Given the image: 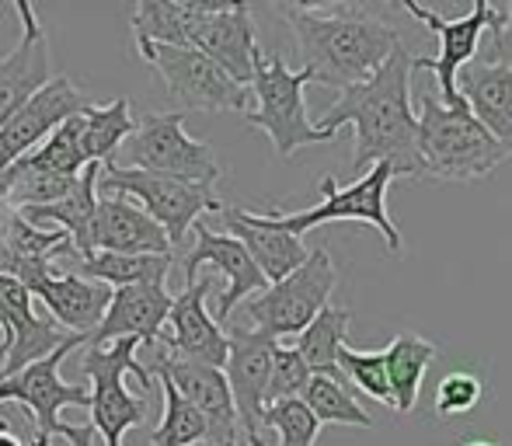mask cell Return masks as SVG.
I'll use <instances>...</instances> for the list:
<instances>
[{
    "instance_id": "6da1fadb",
    "label": "cell",
    "mask_w": 512,
    "mask_h": 446,
    "mask_svg": "<svg viewBox=\"0 0 512 446\" xmlns=\"http://www.w3.org/2000/svg\"><path fill=\"white\" fill-rule=\"evenodd\" d=\"M411 70L415 56L408 53L405 42H398L370 81L345 88L338 102L321 112V122H314L321 133L335 136L345 122H352L356 171L391 164L394 178H425V164L418 157V112L411 109Z\"/></svg>"
},
{
    "instance_id": "7a4b0ae2",
    "label": "cell",
    "mask_w": 512,
    "mask_h": 446,
    "mask_svg": "<svg viewBox=\"0 0 512 446\" xmlns=\"http://www.w3.org/2000/svg\"><path fill=\"white\" fill-rule=\"evenodd\" d=\"M279 14L290 21L304 53V67L321 88L345 91L370 81L401 42L398 28L377 21L363 7L286 4L279 7Z\"/></svg>"
},
{
    "instance_id": "3957f363",
    "label": "cell",
    "mask_w": 512,
    "mask_h": 446,
    "mask_svg": "<svg viewBox=\"0 0 512 446\" xmlns=\"http://www.w3.org/2000/svg\"><path fill=\"white\" fill-rule=\"evenodd\" d=\"M418 157L425 175L443 182H474L492 175L512 154L474 119L467 105L450 109L439 102L436 91H425L418 112Z\"/></svg>"
},
{
    "instance_id": "277c9868",
    "label": "cell",
    "mask_w": 512,
    "mask_h": 446,
    "mask_svg": "<svg viewBox=\"0 0 512 446\" xmlns=\"http://www.w3.org/2000/svg\"><path fill=\"white\" fill-rule=\"evenodd\" d=\"M314 84L307 67L290 70L279 53H258L255 70H251L248 91L255 95V109L244 112L248 126L262 129L272 140L279 157L297 154L300 147L310 143H328L335 140V133H321V129L310 122L304 88Z\"/></svg>"
},
{
    "instance_id": "5b68a950",
    "label": "cell",
    "mask_w": 512,
    "mask_h": 446,
    "mask_svg": "<svg viewBox=\"0 0 512 446\" xmlns=\"http://www.w3.org/2000/svg\"><path fill=\"white\" fill-rule=\"evenodd\" d=\"M140 338H115L105 345H88L81 359V373L91 380V422L95 436H102L105 446H122V436L129 429L143 426L150 415V401L147 398H133L122 384L126 373H136L140 384L154 387V373L143 363H136V349H140Z\"/></svg>"
},
{
    "instance_id": "8992f818",
    "label": "cell",
    "mask_w": 512,
    "mask_h": 446,
    "mask_svg": "<svg viewBox=\"0 0 512 446\" xmlns=\"http://www.w3.org/2000/svg\"><path fill=\"white\" fill-rule=\"evenodd\" d=\"M98 189H105V196H122L133 206H140L168 234L171 248H178L185 241V234L196 227L203 213L223 210L220 196L209 185L182 182V178L154 175V171H140V168H119L115 161L102 164Z\"/></svg>"
},
{
    "instance_id": "52a82bcc",
    "label": "cell",
    "mask_w": 512,
    "mask_h": 446,
    "mask_svg": "<svg viewBox=\"0 0 512 446\" xmlns=\"http://www.w3.org/2000/svg\"><path fill=\"white\" fill-rule=\"evenodd\" d=\"M338 272L331 262L328 248H314L307 251L304 265L290 272L279 283H269L258 297L248 300L244 307V318L255 325V332L269 335V338H297L317 314L328 307V297L335 293Z\"/></svg>"
},
{
    "instance_id": "ba28073f",
    "label": "cell",
    "mask_w": 512,
    "mask_h": 446,
    "mask_svg": "<svg viewBox=\"0 0 512 446\" xmlns=\"http://www.w3.org/2000/svg\"><path fill=\"white\" fill-rule=\"evenodd\" d=\"M394 182V168L391 164H373L366 175H359L352 185L338 189V182L331 175L321 178V203L310 206V210L300 213H265L279 230L293 237H304L307 230L321 227V223H335V220H359L370 223L384 234L387 251L391 255H401L405 241H401V230L394 227L391 213H387V185Z\"/></svg>"
},
{
    "instance_id": "9c48e42d",
    "label": "cell",
    "mask_w": 512,
    "mask_h": 446,
    "mask_svg": "<svg viewBox=\"0 0 512 446\" xmlns=\"http://www.w3.org/2000/svg\"><path fill=\"white\" fill-rule=\"evenodd\" d=\"M140 56L161 74L175 112H248L251 91L230 81L209 56L189 46H161V42L136 39Z\"/></svg>"
},
{
    "instance_id": "30bf717a",
    "label": "cell",
    "mask_w": 512,
    "mask_h": 446,
    "mask_svg": "<svg viewBox=\"0 0 512 446\" xmlns=\"http://www.w3.org/2000/svg\"><path fill=\"white\" fill-rule=\"evenodd\" d=\"M126 161L129 168L209 185V189H216L223 175L213 147L185 133V112L143 115V122H136L126 140Z\"/></svg>"
},
{
    "instance_id": "8fae6325",
    "label": "cell",
    "mask_w": 512,
    "mask_h": 446,
    "mask_svg": "<svg viewBox=\"0 0 512 446\" xmlns=\"http://www.w3.org/2000/svg\"><path fill=\"white\" fill-rule=\"evenodd\" d=\"M88 345L84 335H70L60 349H53L49 356L35 359V363L21 366L18 373L11 377H0V405L4 401H18V405L32 408L35 415V443L49 446V436H56V422H60L63 408H88L91 405V391L81 384H67L60 377L63 370V359L70 356L74 349Z\"/></svg>"
},
{
    "instance_id": "7c38bea8",
    "label": "cell",
    "mask_w": 512,
    "mask_h": 446,
    "mask_svg": "<svg viewBox=\"0 0 512 446\" xmlns=\"http://www.w3.org/2000/svg\"><path fill=\"white\" fill-rule=\"evenodd\" d=\"M405 11L411 18H418L432 35L439 39V53L436 56H415V70H432L439 84V102L457 109L464 105V98L457 95V74L464 63H471L478 56V46L485 39L488 25H492L495 7L485 4V0H474V7L464 14V18H443L432 7H422L415 0H405Z\"/></svg>"
},
{
    "instance_id": "4fadbf2b",
    "label": "cell",
    "mask_w": 512,
    "mask_h": 446,
    "mask_svg": "<svg viewBox=\"0 0 512 446\" xmlns=\"http://www.w3.org/2000/svg\"><path fill=\"white\" fill-rule=\"evenodd\" d=\"M70 338L53 318L35 311V300L18 279L0 276V377L49 356Z\"/></svg>"
},
{
    "instance_id": "5bb4252c",
    "label": "cell",
    "mask_w": 512,
    "mask_h": 446,
    "mask_svg": "<svg viewBox=\"0 0 512 446\" xmlns=\"http://www.w3.org/2000/svg\"><path fill=\"white\" fill-rule=\"evenodd\" d=\"M88 105H95L70 77H53L46 88H39L11 119L0 126V175L11 168L14 161L35 150L56 126L67 119L81 115Z\"/></svg>"
},
{
    "instance_id": "9a60e30c",
    "label": "cell",
    "mask_w": 512,
    "mask_h": 446,
    "mask_svg": "<svg viewBox=\"0 0 512 446\" xmlns=\"http://www.w3.org/2000/svg\"><path fill=\"white\" fill-rule=\"evenodd\" d=\"M189 49H199V53L209 56L230 81L248 88L251 70H255V56L262 53L255 39L251 7L248 4H213V0H206L203 14H199L189 32Z\"/></svg>"
},
{
    "instance_id": "2e32d148",
    "label": "cell",
    "mask_w": 512,
    "mask_h": 446,
    "mask_svg": "<svg viewBox=\"0 0 512 446\" xmlns=\"http://www.w3.org/2000/svg\"><path fill=\"white\" fill-rule=\"evenodd\" d=\"M276 338L248 328H230L227 332V377L230 398H234L237 426L244 429L248 440L262 436V412H265V387H269L272 356H276Z\"/></svg>"
},
{
    "instance_id": "e0dca14e",
    "label": "cell",
    "mask_w": 512,
    "mask_h": 446,
    "mask_svg": "<svg viewBox=\"0 0 512 446\" xmlns=\"http://www.w3.org/2000/svg\"><path fill=\"white\" fill-rule=\"evenodd\" d=\"M154 377H164L168 384H175V391L196 408L206 419V443L209 446H237L241 440V426H237L234 398H230V387L223 370L206 363H189V359L178 356H157Z\"/></svg>"
},
{
    "instance_id": "ac0fdd59",
    "label": "cell",
    "mask_w": 512,
    "mask_h": 446,
    "mask_svg": "<svg viewBox=\"0 0 512 446\" xmlns=\"http://www.w3.org/2000/svg\"><path fill=\"white\" fill-rule=\"evenodd\" d=\"M209 290H213V279L199 276L196 283L185 286L178 297H171V311L161 328V338H164V345H168V356L223 370V363H227V332H223L220 321L209 314V307H206ZM161 338H157V342H161Z\"/></svg>"
},
{
    "instance_id": "d6986e66",
    "label": "cell",
    "mask_w": 512,
    "mask_h": 446,
    "mask_svg": "<svg viewBox=\"0 0 512 446\" xmlns=\"http://www.w3.org/2000/svg\"><path fill=\"white\" fill-rule=\"evenodd\" d=\"M21 18V35L11 53L0 56V126L11 119L39 88L53 81V56H49V35L32 4H14Z\"/></svg>"
},
{
    "instance_id": "ffe728a7",
    "label": "cell",
    "mask_w": 512,
    "mask_h": 446,
    "mask_svg": "<svg viewBox=\"0 0 512 446\" xmlns=\"http://www.w3.org/2000/svg\"><path fill=\"white\" fill-rule=\"evenodd\" d=\"M77 255L63 230H39L21 220V213L0 206V276L18 279L28 293L56 272V258Z\"/></svg>"
},
{
    "instance_id": "44dd1931",
    "label": "cell",
    "mask_w": 512,
    "mask_h": 446,
    "mask_svg": "<svg viewBox=\"0 0 512 446\" xmlns=\"http://www.w3.org/2000/svg\"><path fill=\"white\" fill-rule=\"evenodd\" d=\"M192 230H196V244H192V251L185 255V286L196 283L203 265H213L216 272H223V276H227V290H223L220 304H216V318L227 321L244 297L262 293L269 283H265V276L258 272V265L251 262V255L244 251V244L237 241V237L216 234L206 223H196Z\"/></svg>"
},
{
    "instance_id": "7402d4cb",
    "label": "cell",
    "mask_w": 512,
    "mask_h": 446,
    "mask_svg": "<svg viewBox=\"0 0 512 446\" xmlns=\"http://www.w3.org/2000/svg\"><path fill=\"white\" fill-rule=\"evenodd\" d=\"M220 217L227 223V234L244 244V251H248L251 262L258 265L265 283H279V279L290 276L297 265H304V258H307L304 237H293V234H286V230H279L265 213L223 206Z\"/></svg>"
},
{
    "instance_id": "603a6c76",
    "label": "cell",
    "mask_w": 512,
    "mask_h": 446,
    "mask_svg": "<svg viewBox=\"0 0 512 446\" xmlns=\"http://www.w3.org/2000/svg\"><path fill=\"white\" fill-rule=\"evenodd\" d=\"M115 251V255H175L168 234L157 227L140 206L122 196H98V210L91 220V255Z\"/></svg>"
},
{
    "instance_id": "cb8c5ba5",
    "label": "cell",
    "mask_w": 512,
    "mask_h": 446,
    "mask_svg": "<svg viewBox=\"0 0 512 446\" xmlns=\"http://www.w3.org/2000/svg\"><path fill=\"white\" fill-rule=\"evenodd\" d=\"M171 311V293L164 286H122L112 290L102 325L88 335V345H105L115 338H140L154 345Z\"/></svg>"
},
{
    "instance_id": "d4e9b609",
    "label": "cell",
    "mask_w": 512,
    "mask_h": 446,
    "mask_svg": "<svg viewBox=\"0 0 512 446\" xmlns=\"http://www.w3.org/2000/svg\"><path fill=\"white\" fill-rule=\"evenodd\" d=\"M32 300H39L49 311V318L70 335H84L88 338L102 325L108 300H112V290L102 283H91V279H81L74 272H60L46 279L42 286L32 290Z\"/></svg>"
},
{
    "instance_id": "484cf974",
    "label": "cell",
    "mask_w": 512,
    "mask_h": 446,
    "mask_svg": "<svg viewBox=\"0 0 512 446\" xmlns=\"http://www.w3.org/2000/svg\"><path fill=\"white\" fill-rule=\"evenodd\" d=\"M457 95L474 119L512 154V67L471 60L457 74Z\"/></svg>"
},
{
    "instance_id": "4316f807",
    "label": "cell",
    "mask_w": 512,
    "mask_h": 446,
    "mask_svg": "<svg viewBox=\"0 0 512 446\" xmlns=\"http://www.w3.org/2000/svg\"><path fill=\"white\" fill-rule=\"evenodd\" d=\"M98 171H102V164H88L67 199H60V203H53V206H28V210H18L21 220L39 230H63V234L74 241L77 255L88 258L91 255V220H95V210H98Z\"/></svg>"
},
{
    "instance_id": "83f0119b",
    "label": "cell",
    "mask_w": 512,
    "mask_h": 446,
    "mask_svg": "<svg viewBox=\"0 0 512 446\" xmlns=\"http://www.w3.org/2000/svg\"><path fill=\"white\" fill-rule=\"evenodd\" d=\"M436 352H439L436 342H429V338H422L418 332H401L384 349V366H387V380H391L394 412L398 415L415 412L425 370L436 359Z\"/></svg>"
},
{
    "instance_id": "f1b7e54d",
    "label": "cell",
    "mask_w": 512,
    "mask_h": 446,
    "mask_svg": "<svg viewBox=\"0 0 512 446\" xmlns=\"http://www.w3.org/2000/svg\"><path fill=\"white\" fill-rule=\"evenodd\" d=\"M175 255H115V251H95L77 262L74 276L102 283L108 290L122 286H164Z\"/></svg>"
},
{
    "instance_id": "f546056e",
    "label": "cell",
    "mask_w": 512,
    "mask_h": 446,
    "mask_svg": "<svg viewBox=\"0 0 512 446\" xmlns=\"http://www.w3.org/2000/svg\"><path fill=\"white\" fill-rule=\"evenodd\" d=\"M136 129L133 109L126 98H112L105 105H88L77 115V143L88 164H105L112 161V154L129 140V133Z\"/></svg>"
},
{
    "instance_id": "4dcf8cb0",
    "label": "cell",
    "mask_w": 512,
    "mask_h": 446,
    "mask_svg": "<svg viewBox=\"0 0 512 446\" xmlns=\"http://www.w3.org/2000/svg\"><path fill=\"white\" fill-rule=\"evenodd\" d=\"M352 311L349 307H324L314 321L297 335L293 349L300 352V359L307 363V370L314 377H331L338 384H345L342 370H338V349L345 345V332H349Z\"/></svg>"
},
{
    "instance_id": "1f68e13d",
    "label": "cell",
    "mask_w": 512,
    "mask_h": 446,
    "mask_svg": "<svg viewBox=\"0 0 512 446\" xmlns=\"http://www.w3.org/2000/svg\"><path fill=\"white\" fill-rule=\"evenodd\" d=\"M206 0H140L133 11V35L161 46H189V32Z\"/></svg>"
},
{
    "instance_id": "d6a6232c",
    "label": "cell",
    "mask_w": 512,
    "mask_h": 446,
    "mask_svg": "<svg viewBox=\"0 0 512 446\" xmlns=\"http://www.w3.org/2000/svg\"><path fill=\"white\" fill-rule=\"evenodd\" d=\"M300 401L314 412V419L321 422V426L373 429V415L352 398L349 387L338 384V380H331V377H310V384L304 387Z\"/></svg>"
},
{
    "instance_id": "836d02e7",
    "label": "cell",
    "mask_w": 512,
    "mask_h": 446,
    "mask_svg": "<svg viewBox=\"0 0 512 446\" xmlns=\"http://www.w3.org/2000/svg\"><path fill=\"white\" fill-rule=\"evenodd\" d=\"M164 391V415H161V426L150 433V446H196L206 443L209 429L206 419L175 391V384H168L164 377H157Z\"/></svg>"
},
{
    "instance_id": "e575fe53",
    "label": "cell",
    "mask_w": 512,
    "mask_h": 446,
    "mask_svg": "<svg viewBox=\"0 0 512 446\" xmlns=\"http://www.w3.org/2000/svg\"><path fill=\"white\" fill-rule=\"evenodd\" d=\"M21 161L28 168H42V171H53V175H67V178H77L88 161L81 154V143H77V115L67 119L63 126H56L46 140L39 143L35 150H28Z\"/></svg>"
},
{
    "instance_id": "d590c367",
    "label": "cell",
    "mask_w": 512,
    "mask_h": 446,
    "mask_svg": "<svg viewBox=\"0 0 512 446\" xmlns=\"http://www.w3.org/2000/svg\"><path fill=\"white\" fill-rule=\"evenodd\" d=\"M262 429H276V446H314L321 422L314 419V412L300 398H286L276 401V405H265Z\"/></svg>"
},
{
    "instance_id": "8d00e7d4",
    "label": "cell",
    "mask_w": 512,
    "mask_h": 446,
    "mask_svg": "<svg viewBox=\"0 0 512 446\" xmlns=\"http://www.w3.org/2000/svg\"><path fill=\"white\" fill-rule=\"evenodd\" d=\"M338 370H342V377L352 380L363 394L377 398L380 405L394 408L384 352H359V349H352V345H342V349H338Z\"/></svg>"
},
{
    "instance_id": "74e56055",
    "label": "cell",
    "mask_w": 512,
    "mask_h": 446,
    "mask_svg": "<svg viewBox=\"0 0 512 446\" xmlns=\"http://www.w3.org/2000/svg\"><path fill=\"white\" fill-rule=\"evenodd\" d=\"M314 373L307 370V363L300 359V352L293 345H276V356H272V370H269V387H265V405H276L286 398H300L304 387L310 384Z\"/></svg>"
},
{
    "instance_id": "f35d334b",
    "label": "cell",
    "mask_w": 512,
    "mask_h": 446,
    "mask_svg": "<svg viewBox=\"0 0 512 446\" xmlns=\"http://www.w3.org/2000/svg\"><path fill=\"white\" fill-rule=\"evenodd\" d=\"M481 394H485V387H481V380L474 377V373L467 370H453L446 373L443 380H439L436 387V415L439 419H453V415H467L474 405L481 401Z\"/></svg>"
},
{
    "instance_id": "ab89813d",
    "label": "cell",
    "mask_w": 512,
    "mask_h": 446,
    "mask_svg": "<svg viewBox=\"0 0 512 446\" xmlns=\"http://www.w3.org/2000/svg\"><path fill=\"white\" fill-rule=\"evenodd\" d=\"M492 25L478 46L474 60L495 63V67H512V4H492Z\"/></svg>"
},
{
    "instance_id": "60d3db41",
    "label": "cell",
    "mask_w": 512,
    "mask_h": 446,
    "mask_svg": "<svg viewBox=\"0 0 512 446\" xmlns=\"http://www.w3.org/2000/svg\"><path fill=\"white\" fill-rule=\"evenodd\" d=\"M56 436L67 440V446H95V429L84 422V426H70V422H56ZM39 446V443H32Z\"/></svg>"
},
{
    "instance_id": "b9f144b4",
    "label": "cell",
    "mask_w": 512,
    "mask_h": 446,
    "mask_svg": "<svg viewBox=\"0 0 512 446\" xmlns=\"http://www.w3.org/2000/svg\"><path fill=\"white\" fill-rule=\"evenodd\" d=\"M0 446H25V443H21L18 436H14L11 429L4 426V422H0Z\"/></svg>"
},
{
    "instance_id": "7bdbcfd3",
    "label": "cell",
    "mask_w": 512,
    "mask_h": 446,
    "mask_svg": "<svg viewBox=\"0 0 512 446\" xmlns=\"http://www.w3.org/2000/svg\"><path fill=\"white\" fill-rule=\"evenodd\" d=\"M460 446H502V443H495V440H464Z\"/></svg>"
},
{
    "instance_id": "ee69618b",
    "label": "cell",
    "mask_w": 512,
    "mask_h": 446,
    "mask_svg": "<svg viewBox=\"0 0 512 446\" xmlns=\"http://www.w3.org/2000/svg\"><path fill=\"white\" fill-rule=\"evenodd\" d=\"M248 446H265V440L262 436H255V440H248Z\"/></svg>"
}]
</instances>
